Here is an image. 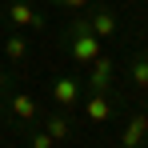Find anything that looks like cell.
I'll return each instance as SVG.
<instances>
[{"instance_id":"6da1fadb","label":"cell","mask_w":148,"mask_h":148,"mask_svg":"<svg viewBox=\"0 0 148 148\" xmlns=\"http://www.w3.org/2000/svg\"><path fill=\"white\" fill-rule=\"evenodd\" d=\"M68 40H72L68 48H72V60H76V64H92L100 52H104V48H100L104 40H100L92 28H88V16H76V20H72V28H68Z\"/></svg>"},{"instance_id":"7a4b0ae2","label":"cell","mask_w":148,"mask_h":148,"mask_svg":"<svg viewBox=\"0 0 148 148\" xmlns=\"http://www.w3.org/2000/svg\"><path fill=\"white\" fill-rule=\"evenodd\" d=\"M80 100V80L76 76H56L52 80V104L56 108H72Z\"/></svg>"},{"instance_id":"3957f363","label":"cell","mask_w":148,"mask_h":148,"mask_svg":"<svg viewBox=\"0 0 148 148\" xmlns=\"http://www.w3.org/2000/svg\"><path fill=\"white\" fill-rule=\"evenodd\" d=\"M88 68H92V72H88V88H92V92H108V84H112V72H116V64H112V60H108V56L100 52V56L92 60V64H88Z\"/></svg>"},{"instance_id":"277c9868","label":"cell","mask_w":148,"mask_h":148,"mask_svg":"<svg viewBox=\"0 0 148 148\" xmlns=\"http://www.w3.org/2000/svg\"><path fill=\"white\" fill-rule=\"evenodd\" d=\"M148 140V112H136L120 132V148H140Z\"/></svg>"},{"instance_id":"5b68a950","label":"cell","mask_w":148,"mask_h":148,"mask_svg":"<svg viewBox=\"0 0 148 148\" xmlns=\"http://www.w3.org/2000/svg\"><path fill=\"white\" fill-rule=\"evenodd\" d=\"M8 20L12 24H28V28H44V16L28 0H8Z\"/></svg>"},{"instance_id":"8992f818","label":"cell","mask_w":148,"mask_h":148,"mask_svg":"<svg viewBox=\"0 0 148 148\" xmlns=\"http://www.w3.org/2000/svg\"><path fill=\"white\" fill-rule=\"evenodd\" d=\"M88 28L96 32L100 40H112V36H116V12H112V8H96V12L88 16Z\"/></svg>"},{"instance_id":"52a82bcc","label":"cell","mask_w":148,"mask_h":148,"mask_svg":"<svg viewBox=\"0 0 148 148\" xmlns=\"http://www.w3.org/2000/svg\"><path fill=\"white\" fill-rule=\"evenodd\" d=\"M84 116H88L92 124H104L108 116H112V104H108V96H104V92H92V96L84 100Z\"/></svg>"},{"instance_id":"ba28073f","label":"cell","mask_w":148,"mask_h":148,"mask_svg":"<svg viewBox=\"0 0 148 148\" xmlns=\"http://www.w3.org/2000/svg\"><path fill=\"white\" fill-rule=\"evenodd\" d=\"M44 132H48L52 140H68V136H72V124H68L64 112H52L48 120H44Z\"/></svg>"},{"instance_id":"9c48e42d","label":"cell","mask_w":148,"mask_h":148,"mask_svg":"<svg viewBox=\"0 0 148 148\" xmlns=\"http://www.w3.org/2000/svg\"><path fill=\"white\" fill-rule=\"evenodd\" d=\"M12 112H16V120H32L40 108H36V100L28 96V92H16V96H12Z\"/></svg>"},{"instance_id":"30bf717a","label":"cell","mask_w":148,"mask_h":148,"mask_svg":"<svg viewBox=\"0 0 148 148\" xmlns=\"http://www.w3.org/2000/svg\"><path fill=\"white\" fill-rule=\"evenodd\" d=\"M128 76H132V84H136V88H148V52L132 56V64H128Z\"/></svg>"},{"instance_id":"8fae6325","label":"cell","mask_w":148,"mask_h":148,"mask_svg":"<svg viewBox=\"0 0 148 148\" xmlns=\"http://www.w3.org/2000/svg\"><path fill=\"white\" fill-rule=\"evenodd\" d=\"M4 52H8L12 64H20V60L28 56V40H24V36H8V40H4Z\"/></svg>"},{"instance_id":"7c38bea8","label":"cell","mask_w":148,"mask_h":148,"mask_svg":"<svg viewBox=\"0 0 148 148\" xmlns=\"http://www.w3.org/2000/svg\"><path fill=\"white\" fill-rule=\"evenodd\" d=\"M32 148H56V140H52L48 132H36L32 136Z\"/></svg>"},{"instance_id":"4fadbf2b","label":"cell","mask_w":148,"mask_h":148,"mask_svg":"<svg viewBox=\"0 0 148 148\" xmlns=\"http://www.w3.org/2000/svg\"><path fill=\"white\" fill-rule=\"evenodd\" d=\"M52 4H60V8H72V12H76V8H84L88 0H52Z\"/></svg>"},{"instance_id":"5bb4252c","label":"cell","mask_w":148,"mask_h":148,"mask_svg":"<svg viewBox=\"0 0 148 148\" xmlns=\"http://www.w3.org/2000/svg\"><path fill=\"white\" fill-rule=\"evenodd\" d=\"M0 92H4V68H0Z\"/></svg>"}]
</instances>
